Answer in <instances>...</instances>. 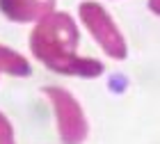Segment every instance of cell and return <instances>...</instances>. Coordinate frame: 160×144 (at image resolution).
<instances>
[{
	"instance_id": "277c9868",
	"label": "cell",
	"mask_w": 160,
	"mask_h": 144,
	"mask_svg": "<svg viewBox=\"0 0 160 144\" xmlns=\"http://www.w3.org/2000/svg\"><path fill=\"white\" fill-rule=\"evenodd\" d=\"M149 7H151L156 14H160V0H149Z\"/></svg>"
},
{
	"instance_id": "3957f363",
	"label": "cell",
	"mask_w": 160,
	"mask_h": 144,
	"mask_svg": "<svg viewBox=\"0 0 160 144\" xmlns=\"http://www.w3.org/2000/svg\"><path fill=\"white\" fill-rule=\"evenodd\" d=\"M50 94L57 96V110L62 119V142L64 144H80L87 135V124L80 114V107L73 98L64 92L50 89Z\"/></svg>"
},
{
	"instance_id": "7a4b0ae2",
	"label": "cell",
	"mask_w": 160,
	"mask_h": 144,
	"mask_svg": "<svg viewBox=\"0 0 160 144\" xmlns=\"http://www.w3.org/2000/svg\"><path fill=\"white\" fill-rule=\"evenodd\" d=\"M80 16L87 23V27L92 30V34L96 37V41L103 50L114 60H121L126 57V44H123V37L117 32L114 23L110 21V16L105 14V9L96 2H82L80 5Z\"/></svg>"
},
{
	"instance_id": "6da1fadb",
	"label": "cell",
	"mask_w": 160,
	"mask_h": 144,
	"mask_svg": "<svg viewBox=\"0 0 160 144\" xmlns=\"http://www.w3.org/2000/svg\"><path fill=\"white\" fill-rule=\"evenodd\" d=\"M76 41H78V32L73 21L69 16L57 14L39 27L37 37H34V50L39 57L46 60V64H50L62 73H78L87 78L98 76L103 71L101 62L76 57Z\"/></svg>"
}]
</instances>
